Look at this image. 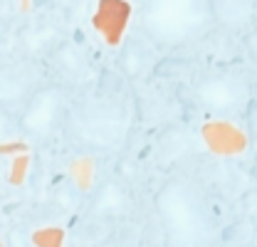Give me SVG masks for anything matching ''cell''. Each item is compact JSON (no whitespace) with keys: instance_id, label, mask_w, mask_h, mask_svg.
<instances>
[{"instance_id":"6da1fadb","label":"cell","mask_w":257,"mask_h":247,"mask_svg":"<svg viewBox=\"0 0 257 247\" xmlns=\"http://www.w3.org/2000/svg\"><path fill=\"white\" fill-rule=\"evenodd\" d=\"M154 213L159 217L163 247H208L213 222L203 193L183 176L166 178L154 193Z\"/></svg>"},{"instance_id":"7a4b0ae2","label":"cell","mask_w":257,"mask_h":247,"mask_svg":"<svg viewBox=\"0 0 257 247\" xmlns=\"http://www.w3.org/2000/svg\"><path fill=\"white\" fill-rule=\"evenodd\" d=\"M131 129V111L116 92H99L74 101L64 119V136L89 151H116Z\"/></svg>"},{"instance_id":"3957f363","label":"cell","mask_w":257,"mask_h":247,"mask_svg":"<svg viewBox=\"0 0 257 247\" xmlns=\"http://www.w3.org/2000/svg\"><path fill=\"white\" fill-rule=\"evenodd\" d=\"M139 18L141 35L159 47H178L213 25L210 3L203 0H151Z\"/></svg>"},{"instance_id":"277c9868","label":"cell","mask_w":257,"mask_h":247,"mask_svg":"<svg viewBox=\"0 0 257 247\" xmlns=\"http://www.w3.org/2000/svg\"><path fill=\"white\" fill-rule=\"evenodd\" d=\"M191 94L203 111L220 119L245 111L255 96L252 84L232 69H210L195 74L191 82Z\"/></svg>"},{"instance_id":"5b68a950","label":"cell","mask_w":257,"mask_h":247,"mask_svg":"<svg viewBox=\"0 0 257 247\" xmlns=\"http://www.w3.org/2000/svg\"><path fill=\"white\" fill-rule=\"evenodd\" d=\"M67 111H69V101H67L64 84L57 82L40 84L28 99V104L20 109L18 126L30 139H45L57 126H64Z\"/></svg>"},{"instance_id":"8992f818","label":"cell","mask_w":257,"mask_h":247,"mask_svg":"<svg viewBox=\"0 0 257 247\" xmlns=\"http://www.w3.org/2000/svg\"><path fill=\"white\" fill-rule=\"evenodd\" d=\"M131 210V195L121 178H104L87 200L89 220H121Z\"/></svg>"},{"instance_id":"52a82bcc","label":"cell","mask_w":257,"mask_h":247,"mask_svg":"<svg viewBox=\"0 0 257 247\" xmlns=\"http://www.w3.org/2000/svg\"><path fill=\"white\" fill-rule=\"evenodd\" d=\"M50 64L62 77V82H82L89 72L87 52L72 40H62L55 45V50L50 52Z\"/></svg>"},{"instance_id":"ba28073f","label":"cell","mask_w":257,"mask_h":247,"mask_svg":"<svg viewBox=\"0 0 257 247\" xmlns=\"http://www.w3.org/2000/svg\"><path fill=\"white\" fill-rule=\"evenodd\" d=\"M213 23L227 30H242L255 20L257 5L250 0H215L210 3Z\"/></svg>"},{"instance_id":"9c48e42d","label":"cell","mask_w":257,"mask_h":247,"mask_svg":"<svg viewBox=\"0 0 257 247\" xmlns=\"http://www.w3.org/2000/svg\"><path fill=\"white\" fill-rule=\"evenodd\" d=\"M131 15V5L116 0V3H101L94 13V28L104 37L109 45H119L121 40V30L126 25V18Z\"/></svg>"},{"instance_id":"30bf717a","label":"cell","mask_w":257,"mask_h":247,"mask_svg":"<svg viewBox=\"0 0 257 247\" xmlns=\"http://www.w3.org/2000/svg\"><path fill=\"white\" fill-rule=\"evenodd\" d=\"M149 62H151V55H149L146 45L134 37L121 45L119 57H116V69L124 79H139L149 69Z\"/></svg>"},{"instance_id":"8fae6325","label":"cell","mask_w":257,"mask_h":247,"mask_svg":"<svg viewBox=\"0 0 257 247\" xmlns=\"http://www.w3.org/2000/svg\"><path fill=\"white\" fill-rule=\"evenodd\" d=\"M154 77H159V79H168V82H173V79H193L195 74H193V62H188L186 57H163L154 64Z\"/></svg>"},{"instance_id":"7c38bea8","label":"cell","mask_w":257,"mask_h":247,"mask_svg":"<svg viewBox=\"0 0 257 247\" xmlns=\"http://www.w3.org/2000/svg\"><path fill=\"white\" fill-rule=\"evenodd\" d=\"M64 232L57 225H42L32 232V245L35 247H62Z\"/></svg>"},{"instance_id":"4fadbf2b","label":"cell","mask_w":257,"mask_h":247,"mask_svg":"<svg viewBox=\"0 0 257 247\" xmlns=\"http://www.w3.org/2000/svg\"><path fill=\"white\" fill-rule=\"evenodd\" d=\"M245 116H247V134H250V141L257 144V96H252V101L247 104Z\"/></svg>"},{"instance_id":"5bb4252c","label":"cell","mask_w":257,"mask_h":247,"mask_svg":"<svg viewBox=\"0 0 257 247\" xmlns=\"http://www.w3.org/2000/svg\"><path fill=\"white\" fill-rule=\"evenodd\" d=\"M242 45H245V52H247V57L257 64V25H252L250 30L245 32V40H242Z\"/></svg>"},{"instance_id":"9a60e30c","label":"cell","mask_w":257,"mask_h":247,"mask_svg":"<svg viewBox=\"0 0 257 247\" xmlns=\"http://www.w3.org/2000/svg\"><path fill=\"white\" fill-rule=\"evenodd\" d=\"M240 203H242V208H245V215L250 217V220H255L257 217V193H252V190L245 193Z\"/></svg>"},{"instance_id":"2e32d148","label":"cell","mask_w":257,"mask_h":247,"mask_svg":"<svg viewBox=\"0 0 257 247\" xmlns=\"http://www.w3.org/2000/svg\"><path fill=\"white\" fill-rule=\"evenodd\" d=\"M252 176H257V168H252Z\"/></svg>"},{"instance_id":"e0dca14e","label":"cell","mask_w":257,"mask_h":247,"mask_svg":"<svg viewBox=\"0 0 257 247\" xmlns=\"http://www.w3.org/2000/svg\"><path fill=\"white\" fill-rule=\"evenodd\" d=\"M255 92H257V84H255Z\"/></svg>"}]
</instances>
